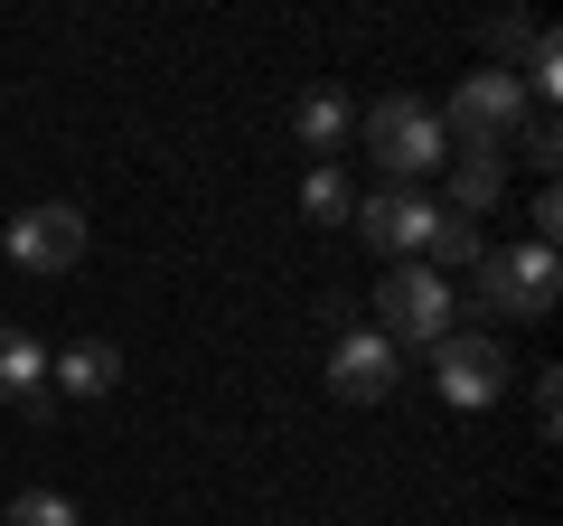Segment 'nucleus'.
<instances>
[{"instance_id": "f257e3e1", "label": "nucleus", "mask_w": 563, "mask_h": 526, "mask_svg": "<svg viewBox=\"0 0 563 526\" xmlns=\"http://www.w3.org/2000/svg\"><path fill=\"white\" fill-rule=\"evenodd\" d=\"M366 151H376L395 179H432V169L451 161V132H442V113L422 95H376L366 103Z\"/></svg>"}, {"instance_id": "f03ea898", "label": "nucleus", "mask_w": 563, "mask_h": 526, "mask_svg": "<svg viewBox=\"0 0 563 526\" xmlns=\"http://www.w3.org/2000/svg\"><path fill=\"white\" fill-rule=\"evenodd\" d=\"M554 292H563L554 244H498V254H479V310H498V320H544Z\"/></svg>"}, {"instance_id": "7ed1b4c3", "label": "nucleus", "mask_w": 563, "mask_h": 526, "mask_svg": "<svg viewBox=\"0 0 563 526\" xmlns=\"http://www.w3.org/2000/svg\"><path fill=\"white\" fill-rule=\"evenodd\" d=\"M376 339L385 348H442L451 339V283L442 273H422V263H395L376 283Z\"/></svg>"}, {"instance_id": "20e7f679", "label": "nucleus", "mask_w": 563, "mask_h": 526, "mask_svg": "<svg viewBox=\"0 0 563 526\" xmlns=\"http://www.w3.org/2000/svg\"><path fill=\"white\" fill-rule=\"evenodd\" d=\"M526 122V85L507 76V66H479V76H461L451 85V103H442V132L461 151H507V132Z\"/></svg>"}, {"instance_id": "39448f33", "label": "nucleus", "mask_w": 563, "mask_h": 526, "mask_svg": "<svg viewBox=\"0 0 563 526\" xmlns=\"http://www.w3.org/2000/svg\"><path fill=\"white\" fill-rule=\"evenodd\" d=\"M0 254L20 263V273H76V263H85V207L47 198V207L0 217Z\"/></svg>"}, {"instance_id": "423d86ee", "label": "nucleus", "mask_w": 563, "mask_h": 526, "mask_svg": "<svg viewBox=\"0 0 563 526\" xmlns=\"http://www.w3.org/2000/svg\"><path fill=\"white\" fill-rule=\"evenodd\" d=\"M347 217H357V244H366V254L422 263V254H432V226H442V207L413 198V188H376V198H357Z\"/></svg>"}, {"instance_id": "0eeeda50", "label": "nucleus", "mask_w": 563, "mask_h": 526, "mask_svg": "<svg viewBox=\"0 0 563 526\" xmlns=\"http://www.w3.org/2000/svg\"><path fill=\"white\" fill-rule=\"evenodd\" d=\"M432 385H442L461 414L498 405V395H507V348H498V339H461V329H451V339L432 348Z\"/></svg>"}, {"instance_id": "6e6552de", "label": "nucleus", "mask_w": 563, "mask_h": 526, "mask_svg": "<svg viewBox=\"0 0 563 526\" xmlns=\"http://www.w3.org/2000/svg\"><path fill=\"white\" fill-rule=\"evenodd\" d=\"M0 405H20V414H47L57 395H47V339L20 320H0Z\"/></svg>"}, {"instance_id": "1a4fd4ad", "label": "nucleus", "mask_w": 563, "mask_h": 526, "mask_svg": "<svg viewBox=\"0 0 563 526\" xmlns=\"http://www.w3.org/2000/svg\"><path fill=\"white\" fill-rule=\"evenodd\" d=\"M329 385H339L347 405H376V395H395V348H385L376 329H347V339L329 348Z\"/></svg>"}, {"instance_id": "9d476101", "label": "nucleus", "mask_w": 563, "mask_h": 526, "mask_svg": "<svg viewBox=\"0 0 563 526\" xmlns=\"http://www.w3.org/2000/svg\"><path fill=\"white\" fill-rule=\"evenodd\" d=\"M122 385V348L113 339H76L47 358V395H76V405H95V395H113Z\"/></svg>"}, {"instance_id": "9b49d317", "label": "nucleus", "mask_w": 563, "mask_h": 526, "mask_svg": "<svg viewBox=\"0 0 563 526\" xmlns=\"http://www.w3.org/2000/svg\"><path fill=\"white\" fill-rule=\"evenodd\" d=\"M291 132H301V151H339L347 132H357V103H347L339 85H310V95L291 103Z\"/></svg>"}, {"instance_id": "f8f14e48", "label": "nucleus", "mask_w": 563, "mask_h": 526, "mask_svg": "<svg viewBox=\"0 0 563 526\" xmlns=\"http://www.w3.org/2000/svg\"><path fill=\"white\" fill-rule=\"evenodd\" d=\"M507 188V151H451V217H479Z\"/></svg>"}, {"instance_id": "ddd939ff", "label": "nucleus", "mask_w": 563, "mask_h": 526, "mask_svg": "<svg viewBox=\"0 0 563 526\" xmlns=\"http://www.w3.org/2000/svg\"><path fill=\"white\" fill-rule=\"evenodd\" d=\"M301 207H310V217H320V226H347V207H357V188H347V169H310V179H301Z\"/></svg>"}, {"instance_id": "4468645a", "label": "nucleus", "mask_w": 563, "mask_h": 526, "mask_svg": "<svg viewBox=\"0 0 563 526\" xmlns=\"http://www.w3.org/2000/svg\"><path fill=\"white\" fill-rule=\"evenodd\" d=\"M479 254H488V244H479V226L442 207V226H432V254H422V273H442V263H479Z\"/></svg>"}, {"instance_id": "2eb2a0df", "label": "nucleus", "mask_w": 563, "mask_h": 526, "mask_svg": "<svg viewBox=\"0 0 563 526\" xmlns=\"http://www.w3.org/2000/svg\"><path fill=\"white\" fill-rule=\"evenodd\" d=\"M479 39H488V47H498V66H507V76H517V66H526V57H536V39H544V29H526V10H498V20H488V29H479Z\"/></svg>"}, {"instance_id": "dca6fc26", "label": "nucleus", "mask_w": 563, "mask_h": 526, "mask_svg": "<svg viewBox=\"0 0 563 526\" xmlns=\"http://www.w3.org/2000/svg\"><path fill=\"white\" fill-rule=\"evenodd\" d=\"M10 526H85L76 498H57V489H29V498H10Z\"/></svg>"}, {"instance_id": "f3484780", "label": "nucleus", "mask_w": 563, "mask_h": 526, "mask_svg": "<svg viewBox=\"0 0 563 526\" xmlns=\"http://www.w3.org/2000/svg\"><path fill=\"white\" fill-rule=\"evenodd\" d=\"M517 142H526V161H536V169H554V161H563V132H554V113H526V122H517Z\"/></svg>"}, {"instance_id": "a211bd4d", "label": "nucleus", "mask_w": 563, "mask_h": 526, "mask_svg": "<svg viewBox=\"0 0 563 526\" xmlns=\"http://www.w3.org/2000/svg\"><path fill=\"white\" fill-rule=\"evenodd\" d=\"M526 76H536V95L554 103V95H563V47H554V39H536V57H526Z\"/></svg>"}, {"instance_id": "6ab92c4d", "label": "nucleus", "mask_w": 563, "mask_h": 526, "mask_svg": "<svg viewBox=\"0 0 563 526\" xmlns=\"http://www.w3.org/2000/svg\"><path fill=\"white\" fill-rule=\"evenodd\" d=\"M563 235V198H554V188H536V244H554Z\"/></svg>"}, {"instance_id": "aec40b11", "label": "nucleus", "mask_w": 563, "mask_h": 526, "mask_svg": "<svg viewBox=\"0 0 563 526\" xmlns=\"http://www.w3.org/2000/svg\"><path fill=\"white\" fill-rule=\"evenodd\" d=\"M536 424H544V432L563 424V385H554V376H536Z\"/></svg>"}]
</instances>
